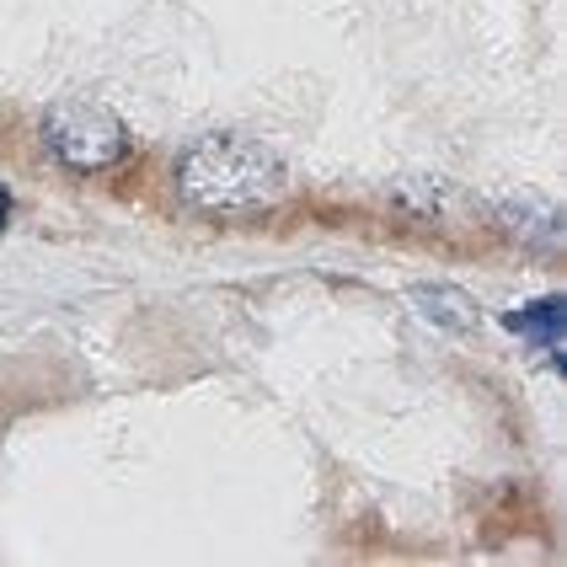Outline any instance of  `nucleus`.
Instances as JSON below:
<instances>
[{"instance_id": "obj_1", "label": "nucleus", "mask_w": 567, "mask_h": 567, "mask_svg": "<svg viewBox=\"0 0 567 567\" xmlns=\"http://www.w3.org/2000/svg\"><path fill=\"white\" fill-rule=\"evenodd\" d=\"M177 198L204 215H247L284 198V166L257 140L241 134H204L177 156Z\"/></svg>"}, {"instance_id": "obj_2", "label": "nucleus", "mask_w": 567, "mask_h": 567, "mask_svg": "<svg viewBox=\"0 0 567 567\" xmlns=\"http://www.w3.org/2000/svg\"><path fill=\"white\" fill-rule=\"evenodd\" d=\"M43 145L70 166V172H107L128 156V128L102 107V102H81L64 96L43 113Z\"/></svg>"}, {"instance_id": "obj_3", "label": "nucleus", "mask_w": 567, "mask_h": 567, "mask_svg": "<svg viewBox=\"0 0 567 567\" xmlns=\"http://www.w3.org/2000/svg\"><path fill=\"white\" fill-rule=\"evenodd\" d=\"M498 220L508 225V236L536 241V247H546V252L563 247V215H557V204H546V198H514V204H498Z\"/></svg>"}, {"instance_id": "obj_4", "label": "nucleus", "mask_w": 567, "mask_h": 567, "mask_svg": "<svg viewBox=\"0 0 567 567\" xmlns=\"http://www.w3.org/2000/svg\"><path fill=\"white\" fill-rule=\"evenodd\" d=\"M508 332L530 338V343H536L551 364H563V295H546V300L519 306V311L508 316Z\"/></svg>"}, {"instance_id": "obj_5", "label": "nucleus", "mask_w": 567, "mask_h": 567, "mask_svg": "<svg viewBox=\"0 0 567 567\" xmlns=\"http://www.w3.org/2000/svg\"><path fill=\"white\" fill-rule=\"evenodd\" d=\"M408 300L423 311L429 327H444V332H472L476 327L472 295H461V289H450V284H417V289H408Z\"/></svg>"}, {"instance_id": "obj_6", "label": "nucleus", "mask_w": 567, "mask_h": 567, "mask_svg": "<svg viewBox=\"0 0 567 567\" xmlns=\"http://www.w3.org/2000/svg\"><path fill=\"white\" fill-rule=\"evenodd\" d=\"M6 220H11V193L0 188V230H6Z\"/></svg>"}]
</instances>
